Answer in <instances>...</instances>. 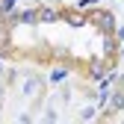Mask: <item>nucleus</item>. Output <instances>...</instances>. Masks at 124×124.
<instances>
[{"instance_id": "1", "label": "nucleus", "mask_w": 124, "mask_h": 124, "mask_svg": "<svg viewBox=\"0 0 124 124\" xmlns=\"http://www.w3.org/2000/svg\"><path fill=\"white\" fill-rule=\"evenodd\" d=\"M41 21H56V12H50V9H44V12H41Z\"/></svg>"}, {"instance_id": "2", "label": "nucleus", "mask_w": 124, "mask_h": 124, "mask_svg": "<svg viewBox=\"0 0 124 124\" xmlns=\"http://www.w3.org/2000/svg\"><path fill=\"white\" fill-rule=\"evenodd\" d=\"M21 21H27V24H33V21H36V12H24V15H21Z\"/></svg>"}, {"instance_id": "3", "label": "nucleus", "mask_w": 124, "mask_h": 124, "mask_svg": "<svg viewBox=\"0 0 124 124\" xmlns=\"http://www.w3.org/2000/svg\"><path fill=\"white\" fill-rule=\"evenodd\" d=\"M36 89H39V83H36V80H33V83H27V86H24V92H27V95H33V92H36Z\"/></svg>"}, {"instance_id": "4", "label": "nucleus", "mask_w": 124, "mask_h": 124, "mask_svg": "<svg viewBox=\"0 0 124 124\" xmlns=\"http://www.w3.org/2000/svg\"><path fill=\"white\" fill-rule=\"evenodd\" d=\"M121 106H124V95H118V98L112 101V109H121Z\"/></svg>"}, {"instance_id": "5", "label": "nucleus", "mask_w": 124, "mask_h": 124, "mask_svg": "<svg viewBox=\"0 0 124 124\" xmlns=\"http://www.w3.org/2000/svg\"><path fill=\"white\" fill-rule=\"evenodd\" d=\"M12 3H15V0H3V9H12Z\"/></svg>"}]
</instances>
